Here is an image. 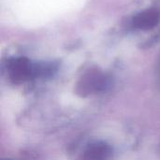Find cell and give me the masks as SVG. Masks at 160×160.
I'll return each mask as SVG.
<instances>
[{
    "label": "cell",
    "instance_id": "obj_2",
    "mask_svg": "<svg viewBox=\"0 0 160 160\" xmlns=\"http://www.w3.org/2000/svg\"><path fill=\"white\" fill-rule=\"evenodd\" d=\"M10 70L16 79L25 78L32 71L30 63L24 58H17L13 60L10 64Z\"/></svg>",
    "mask_w": 160,
    "mask_h": 160
},
{
    "label": "cell",
    "instance_id": "obj_1",
    "mask_svg": "<svg viewBox=\"0 0 160 160\" xmlns=\"http://www.w3.org/2000/svg\"><path fill=\"white\" fill-rule=\"evenodd\" d=\"M159 19V12L154 8H151L136 15L133 19V25L142 30H149L158 23Z\"/></svg>",
    "mask_w": 160,
    "mask_h": 160
}]
</instances>
